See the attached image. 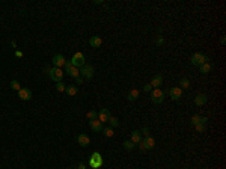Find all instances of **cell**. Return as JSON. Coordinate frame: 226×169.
I'll list each match as a JSON object with an SVG mask.
<instances>
[{
	"label": "cell",
	"instance_id": "obj_19",
	"mask_svg": "<svg viewBox=\"0 0 226 169\" xmlns=\"http://www.w3.org/2000/svg\"><path fill=\"white\" fill-rule=\"evenodd\" d=\"M139 94H140V92H139L137 89H131V91L128 92L127 100H128V101H136V100L139 98Z\"/></svg>",
	"mask_w": 226,
	"mask_h": 169
},
{
	"label": "cell",
	"instance_id": "obj_7",
	"mask_svg": "<svg viewBox=\"0 0 226 169\" xmlns=\"http://www.w3.org/2000/svg\"><path fill=\"white\" fill-rule=\"evenodd\" d=\"M47 72H48V76H50V77H51V79H53L56 83H57V82H62L63 71L60 70V68H56V67H54V68H50V70L47 71Z\"/></svg>",
	"mask_w": 226,
	"mask_h": 169
},
{
	"label": "cell",
	"instance_id": "obj_33",
	"mask_svg": "<svg viewBox=\"0 0 226 169\" xmlns=\"http://www.w3.org/2000/svg\"><path fill=\"white\" fill-rule=\"evenodd\" d=\"M155 42H157V44H158V45H163V44H164V39H163L161 36H158V38H157V39H155Z\"/></svg>",
	"mask_w": 226,
	"mask_h": 169
},
{
	"label": "cell",
	"instance_id": "obj_24",
	"mask_svg": "<svg viewBox=\"0 0 226 169\" xmlns=\"http://www.w3.org/2000/svg\"><path fill=\"white\" fill-rule=\"evenodd\" d=\"M107 122H109V126L112 127V128H113V127H118V126H119V119H118V118H115V116H110Z\"/></svg>",
	"mask_w": 226,
	"mask_h": 169
},
{
	"label": "cell",
	"instance_id": "obj_26",
	"mask_svg": "<svg viewBox=\"0 0 226 169\" xmlns=\"http://www.w3.org/2000/svg\"><path fill=\"white\" fill-rule=\"evenodd\" d=\"M113 134H115V131H113L112 127H109V128L104 130V136H106V138H113Z\"/></svg>",
	"mask_w": 226,
	"mask_h": 169
},
{
	"label": "cell",
	"instance_id": "obj_20",
	"mask_svg": "<svg viewBox=\"0 0 226 169\" xmlns=\"http://www.w3.org/2000/svg\"><path fill=\"white\" fill-rule=\"evenodd\" d=\"M65 92H67L70 97H75V95H77V92H79V89H77V86L68 84V86H67V89H65Z\"/></svg>",
	"mask_w": 226,
	"mask_h": 169
},
{
	"label": "cell",
	"instance_id": "obj_32",
	"mask_svg": "<svg viewBox=\"0 0 226 169\" xmlns=\"http://www.w3.org/2000/svg\"><path fill=\"white\" fill-rule=\"evenodd\" d=\"M143 89H145V92H149V91H152V86L149 83H146L145 86H143Z\"/></svg>",
	"mask_w": 226,
	"mask_h": 169
},
{
	"label": "cell",
	"instance_id": "obj_15",
	"mask_svg": "<svg viewBox=\"0 0 226 169\" xmlns=\"http://www.w3.org/2000/svg\"><path fill=\"white\" fill-rule=\"evenodd\" d=\"M205 103H207V95H205V94H198V95L195 97V104H196V106L200 107V106H204Z\"/></svg>",
	"mask_w": 226,
	"mask_h": 169
},
{
	"label": "cell",
	"instance_id": "obj_1",
	"mask_svg": "<svg viewBox=\"0 0 226 169\" xmlns=\"http://www.w3.org/2000/svg\"><path fill=\"white\" fill-rule=\"evenodd\" d=\"M155 146V141H154V138H151V136H148V138H145V139H142L139 142V148H140L142 151H146V150H152Z\"/></svg>",
	"mask_w": 226,
	"mask_h": 169
},
{
	"label": "cell",
	"instance_id": "obj_25",
	"mask_svg": "<svg viewBox=\"0 0 226 169\" xmlns=\"http://www.w3.org/2000/svg\"><path fill=\"white\" fill-rule=\"evenodd\" d=\"M56 89L59 92H65V89H67V84L62 83V82H57L56 83Z\"/></svg>",
	"mask_w": 226,
	"mask_h": 169
},
{
	"label": "cell",
	"instance_id": "obj_23",
	"mask_svg": "<svg viewBox=\"0 0 226 169\" xmlns=\"http://www.w3.org/2000/svg\"><path fill=\"white\" fill-rule=\"evenodd\" d=\"M86 116H87V119H89V121H94V119H98V113H97V110H89Z\"/></svg>",
	"mask_w": 226,
	"mask_h": 169
},
{
	"label": "cell",
	"instance_id": "obj_12",
	"mask_svg": "<svg viewBox=\"0 0 226 169\" xmlns=\"http://www.w3.org/2000/svg\"><path fill=\"white\" fill-rule=\"evenodd\" d=\"M109 118H110V112H109V109H101L98 113V121L103 124V122H107L109 121Z\"/></svg>",
	"mask_w": 226,
	"mask_h": 169
},
{
	"label": "cell",
	"instance_id": "obj_8",
	"mask_svg": "<svg viewBox=\"0 0 226 169\" xmlns=\"http://www.w3.org/2000/svg\"><path fill=\"white\" fill-rule=\"evenodd\" d=\"M164 95H166V92H163V91H160V89H154V91L151 92V100H152V103L160 104V103L164 100Z\"/></svg>",
	"mask_w": 226,
	"mask_h": 169
},
{
	"label": "cell",
	"instance_id": "obj_11",
	"mask_svg": "<svg viewBox=\"0 0 226 169\" xmlns=\"http://www.w3.org/2000/svg\"><path fill=\"white\" fill-rule=\"evenodd\" d=\"M65 57H63V55H54V57H53V65L56 67V68H60L62 70V67H65Z\"/></svg>",
	"mask_w": 226,
	"mask_h": 169
},
{
	"label": "cell",
	"instance_id": "obj_2",
	"mask_svg": "<svg viewBox=\"0 0 226 169\" xmlns=\"http://www.w3.org/2000/svg\"><path fill=\"white\" fill-rule=\"evenodd\" d=\"M71 64H72V67H75V68H82V67L85 65V55L80 53V52L74 53V55H72V59H71Z\"/></svg>",
	"mask_w": 226,
	"mask_h": 169
},
{
	"label": "cell",
	"instance_id": "obj_30",
	"mask_svg": "<svg viewBox=\"0 0 226 169\" xmlns=\"http://www.w3.org/2000/svg\"><path fill=\"white\" fill-rule=\"evenodd\" d=\"M195 128L198 130L199 133H202V131L205 130V124H200V122H199V124H196V126H195Z\"/></svg>",
	"mask_w": 226,
	"mask_h": 169
},
{
	"label": "cell",
	"instance_id": "obj_17",
	"mask_svg": "<svg viewBox=\"0 0 226 169\" xmlns=\"http://www.w3.org/2000/svg\"><path fill=\"white\" fill-rule=\"evenodd\" d=\"M89 44H91V47L98 48L99 45L103 44V39H101V36H92V38L89 39Z\"/></svg>",
	"mask_w": 226,
	"mask_h": 169
},
{
	"label": "cell",
	"instance_id": "obj_3",
	"mask_svg": "<svg viewBox=\"0 0 226 169\" xmlns=\"http://www.w3.org/2000/svg\"><path fill=\"white\" fill-rule=\"evenodd\" d=\"M101 165H103V157L99 153H92L91 155V159H89V166L94 169H98L101 168Z\"/></svg>",
	"mask_w": 226,
	"mask_h": 169
},
{
	"label": "cell",
	"instance_id": "obj_5",
	"mask_svg": "<svg viewBox=\"0 0 226 169\" xmlns=\"http://www.w3.org/2000/svg\"><path fill=\"white\" fill-rule=\"evenodd\" d=\"M190 62H192L193 65H198V67H200L202 64L208 62V57L205 56V55H202V53H193L192 57H190Z\"/></svg>",
	"mask_w": 226,
	"mask_h": 169
},
{
	"label": "cell",
	"instance_id": "obj_16",
	"mask_svg": "<svg viewBox=\"0 0 226 169\" xmlns=\"http://www.w3.org/2000/svg\"><path fill=\"white\" fill-rule=\"evenodd\" d=\"M207 121H208V119H207L205 116H199V115H193V116H192V124H193V126H196L199 122H200V124H207Z\"/></svg>",
	"mask_w": 226,
	"mask_h": 169
},
{
	"label": "cell",
	"instance_id": "obj_28",
	"mask_svg": "<svg viewBox=\"0 0 226 169\" xmlns=\"http://www.w3.org/2000/svg\"><path fill=\"white\" fill-rule=\"evenodd\" d=\"M181 89H187L188 86H190V82H188V79H181Z\"/></svg>",
	"mask_w": 226,
	"mask_h": 169
},
{
	"label": "cell",
	"instance_id": "obj_36",
	"mask_svg": "<svg viewBox=\"0 0 226 169\" xmlns=\"http://www.w3.org/2000/svg\"><path fill=\"white\" fill-rule=\"evenodd\" d=\"M95 5H103V0H94Z\"/></svg>",
	"mask_w": 226,
	"mask_h": 169
},
{
	"label": "cell",
	"instance_id": "obj_14",
	"mask_svg": "<svg viewBox=\"0 0 226 169\" xmlns=\"http://www.w3.org/2000/svg\"><path fill=\"white\" fill-rule=\"evenodd\" d=\"M77 142H79V145H80V146H87V145H89V142H91V139H89V136H87V134L82 133V134H79V136H77Z\"/></svg>",
	"mask_w": 226,
	"mask_h": 169
},
{
	"label": "cell",
	"instance_id": "obj_27",
	"mask_svg": "<svg viewBox=\"0 0 226 169\" xmlns=\"http://www.w3.org/2000/svg\"><path fill=\"white\" fill-rule=\"evenodd\" d=\"M124 148L128 150V151H131V150L134 148V143H133L131 141H125V142H124Z\"/></svg>",
	"mask_w": 226,
	"mask_h": 169
},
{
	"label": "cell",
	"instance_id": "obj_6",
	"mask_svg": "<svg viewBox=\"0 0 226 169\" xmlns=\"http://www.w3.org/2000/svg\"><path fill=\"white\" fill-rule=\"evenodd\" d=\"M94 72H95V71H94V67H92V65H86L85 64V65L82 67V70H80V74H82L80 77H83L86 80H91V79L94 77Z\"/></svg>",
	"mask_w": 226,
	"mask_h": 169
},
{
	"label": "cell",
	"instance_id": "obj_34",
	"mask_svg": "<svg viewBox=\"0 0 226 169\" xmlns=\"http://www.w3.org/2000/svg\"><path fill=\"white\" fill-rule=\"evenodd\" d=\"M83 80H85L83 77H77V79H75V83H77V84H82V83H83Z\"/></svg>",
	"mask_w": 226,
	"mask_h": 169
},
{
	"label": "cell",
	"instance_id": "obj_37",
	"mask_svg": "<svg viewBox=\"0 0 226 169\" xmlns=\"http://www.w3.org/2000/svg\"><path fill=\"white\" fill-rule=\"evenodd\" d=\"M77 169H86V166L83 165V163H80V165H79V168H77Z\"/></svg>",
	"mask_w": 226,
	"mask_h": 169
},
{
	"label": "cell",
	"instance_id": "obj_31",
	"mask_svg": "<svg viewBox=\"0 0 226 169\" xmlns=\"http://www.w3.org/2000/svg\"><path fill=\"white\" fill-rule=\"evenodd\" d=\"M140 133L142 134H145V138H148V136H149V128H148V127H143Z\"/></svg>",
	"mask_w": 226,
	"mask_h": 169
},
{
	"label": "cell",
	"instance_id": "obj_13",
	"mask_svg": "<svg viewBox=\"0 0 226 169\" xmlns=\"http://www.w3.org/2000/svg\"><path fill=\"white\" fill-rule=\"evenodd\" d=\"M163 83V77H161V74H155L154 77H152V80H151V86H152V89H158L160 86Z\"/></svg>",
	"mask_w": 226,
	"mask_h": 169
},
{
	"label": "cell",
	"instance_id": "obj_29",
	"mask_svg": "<svg viewBox=\"0 0 226 169\" xmlns=\"http://www.w3.org/2000/svg\"><path fill=\"white\" fill-rule=\"evenodd\" d=\"M11 88L15 89V91H20V89H21V86H20V83H18L17 80H12V82H11Z\"/></svg>",
	"mask_w": 226,
	"mask_h": 169
},
{
	"label": "cell",
	"instance_id": "obj_18",
	"mask_svg": "<svg viewBox=\"0 0 226 169\" xmlns=\"http://www.w3.org/2000/svg\"><path fill=\"white\" fill-rule=\"evenodd\" d=\"M142 141V133L140 130H134L133 133H131V142L136 145V143H139Z\"/></svg>",
	"mask_w": 226,
	"mask_h": 169
},
{
	"label": "cell",
	"instance_id": "obj_4",
	"mask_svg": "<svg viewBox=\"0 0 226 169\" xmlns=\"http://www.w3.org/2000/svg\"><path fill=\"white\" fill-rule=\"evenodd\" d=\"M65 72H67L70 77H72V79L80 77V70H79V68H75V67H72L71 60H67V62H65Z\"/></svg>",
	"mask_w": 226,
	"mask_h": 169
},
{
	"label": "cell",
	"instance_id": "obj_9",
	"mask_svg": "<svg viewBox=\"0 0 226 169\" xmlns=\"http://www.w3.org/2000/svg\"><path fill=\"white\" fill-rule=\"evenodd\" d=\"M167 94H169V97L172 100H180L181 97H183V89L181 88H172L170 91H167Z\"/></svg>",
	"mask_w": 226,
	"mask_h": 169
},
{
	"label": "cell",
	"instance_id": "obj_22",
	"mask_svg": "<svg viewBox=\"0 0 226 169\" xmlns=\"http://www.w3.org/2000/svg\"><path fill=\"white\" fill-rule=\"evenodd\" d=\"M210 71H211V64L210 62H205V64L200 65V72L202 74H208Z\"/></svg>",
	"mask_w": 226,
	"mask_h": 169
},
{
	"label": "cell",
	"instance_id": "obj_35",
	"mask_svg": "<svg viewBox=\"0 0 226 169\" xmlns=\"http://www.w3.org/2000/svg\"><path fill=\"white\" fill-rule=\"evenodd\" d=\"M15 56H17V57H23V52H20V50H15Z\"/></svg>",
	"mask_w": 226,
	"mask_h": 169
},
{
	"label": "cell",
	"instance_id": "obj_21",
	"mask_svg": "<svg viewBox=\"0 0 226 169\" xmlns=\"http://www.w3.org/2000/svg\"><path fill=\"white\" fill-rule=\"evenodd\" d=\"M91 128L94 131H101L103 130V124L99 122L98 119H94V121H91Z\"/></svg>",
	"mask_w": 226,
	"mask_h": 169
},
{
	"label": "cell",
	"instance_id": "obj_10",
	"mask_svg": "<svg viewBox=\"0 0 226 169\" xmlns=\"http://www.w3.org/2000/svg\"><path fill=\"white\" fill-rule=\"evenodd\" d=\"M18 97H20V100H23V101H29V100L32 98V91L27 89V88H21L18 91Z\"/></svg>",
	"mask_w": 226,
	"mask_h": 169
}]
</instances>
